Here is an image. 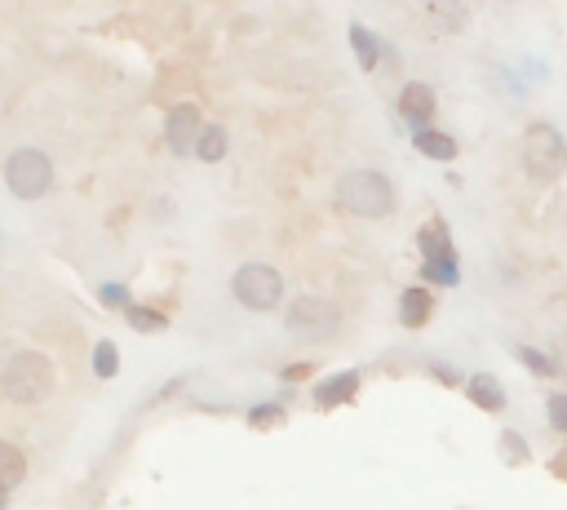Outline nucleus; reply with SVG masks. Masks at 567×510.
<instances>
[{"instance_id": "f257e3e1", "label": "nucleus", "mask_w": 567, "mask_h": 510, "mask_svg": "<svg viewBox=\"0 0 567 510\" xmlns=\"http://www.w3.org/2000/svg\"><path fill=\"white\" fill-rule=\"evenodd\" d=\"M337 209L355 218H390L395 213V187L381 169H350L337 178Z\"/></svg>"}, {"instance_id": "f03ea898", "label": "nucleus", "mask_w": 567, "mask_h": 510, "mask_svg": "<svg viewBox=\"0 0 567 510\" xmlns=\"http://www.w3.org/2000/svg\"><path fill=\"white\" fill-rule=\"evenodd\" d=\"M0 386H5L9 404H23V408L45 404L49 395H54V364L40 351H18L14 360L5 364V373H0Z\"/></svg>"}, {"instance_id": "7ed1b4c3", "label": "nucleus", "mask_w": 567, "mask_h": 510, "mask_svg": "<svg viewBox=\"0 0 567 510\" xmlns=\"http://www.w3.org/2000/svg\"><path fill=\"white\" fill-rule=\"evenodd\" d=\"M284 329L293 333L297 342H328L337 329H342V306L333 298H319V293H302V298H293L284 315Z\"/></svg>"}, {"instance_id": "20e7f679", "label": "nucleus", "mask_w": 567, "mask_h": 510, "mask_svg": "<svg viewBox=\"0 0 567 510\" xmlns=\"http://www.w3.org/2000/svg\"><path fill=\"white\" fill-rule=\"evenodd\" d=\"M523 169H528V178H536V182L563 178L567 142H563V134L550 125V120H536V125L523 129Z\"/></svg>"}, {"instance_id": "39448f33", "label": "nucleus", "mask_w": 567, "mask_h": 510, "mask_svg": "<svg viewBox=\"0 0 567 510\" xmlns=\"http://www.w3.org/2000/svg\"><path fill=\"white\" fill-rule=\"evenodd\" d=\"M5 187L14 191L18 200L49 196V187H54V160H49L45 151H36V147L14 151V156L5 160Z\"/></svg>"}, {"instance_id": "423d86ee", "label": "nucleus", "mask_w": 567, "mask_h": 510, "mask_svg": "<svg viewBox=\"0 0 567 510\" xmlns=\"http://www.w3.org/2000/svg\"><path fill=\"white\" fill-rule=\"evenodd\" d=\"M231 293L249 311H275L284 298V275L275 267H266V262H249V267H240L231 275Z\"/></svg>"}, {"instance_id": "0eeeda50", "label": "nucleus", "mask_w": 567, "mask_h": 510, "mask_svg": "<svg viewBox=\"0 0 567 510\" xmlns=\"http://www.w3.org/2000/svg\"><path fill=\"white\" fill-rule=\"evenodd\" d=\"M204 138V125H200V111L191 107V102H182V107L169 111V120H164V142H169L173 156H195V147H200Z\"/></svg>"}, {"instance_id": "6e6552de", "label": "nucleus", "mask_w": 567, "mask_h": 510, "mask_svg": "<svg viewBox=\"0 0 567 510\" xmlns=\"http://www.w3.org/2000/svg\"><path fill=\"white\" fill-rule=\"evenodd\" d=\"M399 116L408 120L417 134H426L430 129V116H435V89L421 85V80H412L404 85V94H399Z\"/></svg>"}, {"instance_id": "1a4fd4ad", "label": "nucleus", "mask_w": 567, "mask_h": 510, "mask_svg": "<svg viewBox=\"0 0 567 510\" xmlns=\"http://www.w3.org/2000/svg\"><path fill=\"white\" fill-rule=\"evenodd\" d=\"M430 315H435V298H430V289L412 284V289L399 293V324H404V329H426Z\"/></svg>"}, {"instance_id": "9d476101", "label": "nucleus", "mask_w": 567, "mask_h": 510, "mask_svg": "<svg viewBox=\"0 0 567 510\" xmlns=\"http://www.w3.org/2000/svg\"><path fill=\"white\" fill-rule=\"evenodd\" d=\"M466 395H470L474 408H483V413H501L505 408V386L492 373H474L466 382Z\"/></svg>"}, {"instance_id": "9b49d317", "label": "nucleus", "mask_w": 567, "mask_h": 510, "mask_svg": "<svg viewBox=\"0 0 567 510\" xmlns=\"http://www.w3.org/2000/svg\"><path fill=\"white\" fill-rule=\"evenodd\" d=\"M355 391H359V373H337L315 386V408H337V404L355 400Z\"/></svg>"}, {"instance_id": "f8f14e48", "label": "nucleus", "mask_w": 567, "mask_h": 510, "mask_svg": "<svg viewBox=\"0 0 567 510\" xmlns=\"http://www.w3.org/2000/svg\"><path fill=\"white\" fill-rule=\"evenodd\" d=\"M417 244H421V253H426V262H452V258H457V253H452V231L443 227L439 218L421 227Z\"/></svg>"}, {"instance_id": "ddd939ff", "label": "nucleus", "mask_w": 567, "mask_h": 510, "mask_svg": "<svg viewBox=\"0 0 567 510\" xmlns=\"http://www.w3.org/2000/svg\"><path fill=\"white\" fill-rule=\"evenodd\" d=\"M412 147H417L426 160H457V138H452V134H439V129H426V134H417V138H412Z\"/></svg>"}, {"instance_id": "4468645a", "label": "nucleus", "mask_w": 567, "mask_h": 510, "mask_svg": "<svg viewBox=\"0 0 567 510\" xmlns=\"http://www.w3.org/2000/svg\"><path fill=\"white\" fill-rule=\"evenodd\" d=\"M23 475H27V457H23V448H14V444H5L0 440V488H18L23 484Z\"/></svg>"}, {"instance_id": "2eb2a0df", "label": "nucleus", "mask_w": 567, "mask_h": 510, "mask_svg": "<svg viewBox=\"0 0 567 510\" xmlns=\"http://www.w3.org/2000/svg\"><path fill=\"white\" fill-rule=\"evenodd\" d=\"M350 45H355V54H359V67L364 71H377V58H381V45H377V36L368 32V27H359V23H350Z\"/></svg>"}, {"instance_id": "dca6fc26", "label": "nucleus", "mask_w": 567, "mask_h": 510, "mask_svg": "<svg viewBox=\"0 0 567 510\" xmlns=\"http://www.w3.org/2000/svg\"><path fill=\"white\" fill-rule=\"evenodd\" d=\"M226 147H231V134H226L222 125H209L200 138V147H195V156L204 160V165H218V160L226 156Z\"/></svg>"}, {"instance_id": "f3484780", "label": "nucleus", "mask_w": 567, "mask_h": 510, "mask_svg": "<svg viewBox=\"0 0 567 510\" xmlns=\"http://www.w3.org/2000/svg\"><path fill=\"white\" fill-rule=\"evenodd\" d=\"M514 355H519V364L536 377H554L559 373V360H550L545 351H536V346H514Z\"/></svg>"}, {"instance_id": "a211bd4d", "label": "nucleus", "mask_w": 567, "mask_h": 510, "mask_svg": "<svg viewBox=\"0 0 567 510\" xmlns=\"http://www.w3.org/2000/svg\"><path fill=\"white\" fill-rule=\"evenodd\" d=\"M497 448H501V457H505L510 466H528V462H532V448H528V440H523V435H514V431H501Z\"/></svg>"}, {"instance_id": "6ab92c4d", "label": "nucleus", "mask_w": 567, "mask_h": 510, "mask_svg": "<svg viewBox=\"0 0 567 510\" xmlns=\"http://www.w3.org/2000/svg\"><path fill=\"white\" fill-rule=\"evenodd\" d=\"M421 275H426L430 284H461V267H457V258L452 262H426V267H421Z\"/></svg>"}, {"instance_id": "aec40b11", "label": "nucleus", "mask_w": 567, "mask_h": 510, "mask_svg": "<svg viewBox=\"0 0 567 510\" xmlns=\"http://www.w3.org/2000/svg\"><path fill=\"white\" fill-rule=\"evenodd\" d=\"M125 315H129V324H133L138 333H160V329H164V315L151 311V306H129Z\"/></svg>"}, {"instance_id": "412c9836", "label": "nucleus", "mask_w": 567, "mask_h": 510, "mask_svg": "<svg viewBox=\"0 0 567 510\" xmlns=\"http://www.w3.org/2000/svg\"><path fill=\"white\" fill-rule=\"evenodd\" d=\"M94 373H98V377H116V373H120V351H116V342H98V351H94Z\"/></svg>"}, {"instance_id": "4be33fe9", "label": "nucleus", "mask_w": 567, "mask_h": 510, "mask_svg": "<svg viewBox=\"0 0 567 510\" xmlns=\"http://www.w3.org/2000/svg\"><path fill=\"white\" fill-rule=\"evenodd\" d=\"M545 417H550L554 431L567 435V391H554L550 400H545Z\"/></svg>"}, {"instance_id": "5701e85b", "label": "nucleus", "mask_w": 567, "mask_h": 510, "mask_svg": "<svg viewBox=\"0 0 567 510\" xmlns=\"http://www.w3.org/2000/svg\"><path fill=\"white\" fill-rule=\"evenodd\" d=\"M102 302H107V306H125V311H129V293H125V284H102Z\"/></svg>"}, {"instance_id": "b1692460", "label": "nucleus", "mask_w": 567, "mask_h": 510, "mask_svg": "<svg viewBox=\"0 0 567 510\" xmlns=\"http://www.w3.org/2000/svg\"><path fill=\"white\" fill-rule=\"evenodd\" d=\"M430 373H435L439 382H461V377H457V369H448V364H430Z\"/></svg>"}, {"instance_id": "393cba45", "label": "nucleus", "mask_w": 567, "mask_h": 510, "mask_svg": "<svg viewBox=\"0 0 567 510\" xmlns=\"http://www.w3.org/2000/svg\"><path fill=\"white\" fill-rule=\"evenodd\" d=\"M271 417H280V408L266 404V408H253V422H271Z\"/></svg>"}, {"instance_id": "a878e982", "label": "nucleus", "mask_w": 567, "mask_h": 510, "mask_svg": "<svg viewBox=\"0 0 567 510\" xmlns=\"http://www.w3.org/2000/svg\"><path fill=\"white\" fill-rule=\"evenodd\" d=\"M0 510H5V488H0Z\"/></svg>"}]
</instances>
